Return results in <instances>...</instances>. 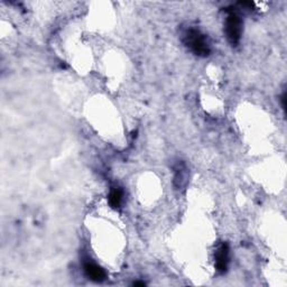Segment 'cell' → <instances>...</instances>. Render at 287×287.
<instances>
[{"label":"cell","mask_w":287,"mask_h":287,"mask_svg":"<svg viewBox=\"0 0 287 287\" xmlns=\"http://www.w3.org/2000/svg\"><path fill=\"white\" fill-rule=\"evenodd\" d=\"M285 100H286V93H284L283 95H281V105H283V108L285 109V107H286V105H285Z\"/></svg>","instance_id":"obj_6"},{"label":"cell","mask_w":287,"mask_h":287,"mask_svg":"<svg viewBox=\"0 0 287 287\" xmlns=\"http://www.w3.org/2000/svg\"><path fill=\"white\" fill-rule=\"evenodd\" d=\"M243 22L240 17L234 12H230L227 20H225V35L229 43L231 45H237L242 37Z\"/></svg>","instance_id":"obj_2"},{"label":"cell","mask_w":287,"mask_h":287,"mask_svg":"<svg viewBox=\"0 0 287 287\" xmlns=\"http://www.w3.org/2000/svg\"><path fill=\"white\" fill-rule=\"evenodd\" d=\"M135 286H145V283L144 281H136V283H134Z\"/></svg>","instance_id":"obj_7"},{"label":"cell","mask_w":287,"mask_h":287,"mask_svg":"<svg viewBox=\"0 0 287 287\" xmlns=\"http://www.w3.org/2000/svg\"><path fill=\"white\" fill-rule=\"evenodd\" d=\"M229 263V246L228 244H222L215 253V266L220 273H224L228 268Z\"/></svg>","instance_id":"obj_3"},{"label":"cell","mask_w":287,"mask_h":287,"mask_svg":"<svg viewBox=\"0 0 287 287\" xmlns=\"http://www.w3.org/2000/svg\"><path fill=\"white\" fill-rule=\"evenodd\" d=\"M84 273L88 278L93 281H104L106 279V271L92 261H86L84 264Z\"/></svg>","instance_id":"obj_4"},{"label":"cell","mask_w":287,"mask_h":287,"mask_svg":"<svg viewBox=\"0 0 287 287\" xmlns=\"http://www.w3.org/2000/svg\"><path fill=\"white\" fill-rule=\"evenodd\" d=\"M109 204L111 208L117 209L120 207L121 201H122V191L119 187H114L111 189V192L109 194Z\"/></svg>","instance_id":"obj_5"},{"label":"cell","mask_w":287,"mask_h":287,"mask_svg":"<svg viewBox=\"0 0 287 287\" xmlns=\"http://www.w3.org/2000/svg\"><path fill=\"white\" fill-rule=\"evenodd\" d=\"M184 43L199 56H208L211 52L207 36L198 29H188L184 37Z\"/></svg>","instance_id":"obj_1"}]
</instances>
